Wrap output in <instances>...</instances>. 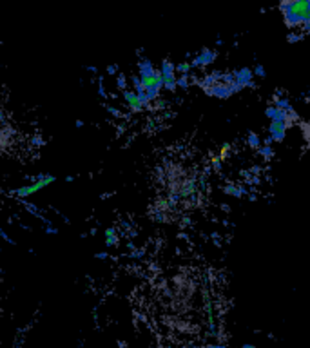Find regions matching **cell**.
Segmentation results:
<instances>
[{
    "instance_id": "1",
    "label": "cell",
    "mask_w": 310,
    "mask_h": 348,
    "mask_svg": "<svg viewBox=\"0 0 310 348\" xmlns=\"http://www.w3.org/2000/svg\"><path fill=\"white\" fill-rule=\"evenodd\" d=\"M57 181V176L55 174H49L47 172V176H45V180L42 181H36V183H29V185H22V187H18V189H13V190H9V196H13V198L17 200H26L29 198L31 194L38 192L40 189H45L47 185H51V183H55Z\"/></svg>"
},
{
    "instance_id": "2",
    "label": "cell",
    "mask_w": 310,
    "mask_h": 348,
    "mask_svg": "<svg viewBox=\"0 0 310 348\" xmlns=\"http://www.w3.org/2000/svg\"><path fill=\"white\" fill-rule=\"evenodd\" d=\"M203 93L207 94V96L220 98V100H229L232 94H236V91H234V87H232V85H227V84H223V82H220V84H216L214 87L205 89Z\"/></svg>"
},
{
    "instance_id": "3",
    "label": "cell",
    "mask_w": 310,
    "mask_h": 348,
    "mask_svg": "<svg viewBox=\"0 0 310 348\" xmlns=\"http://www.w3.org/2000/svg\"><path fill=\"white\" fill-rule=\"evenodd\" d=\"M234 71V76H236V82L241 85H245V89H256V82H254V69L250 67H241V69H232Z\"/></svg>"
},
{
    "instance_id": "4",
    "label": "cell",
    "mask_w": 310,
    "mask_h": 348,
    "mask_svg": "<svg viewBox=\"0 0 310 348\" xmlns=\"http://www.w3.org/2000/svg\"><path fill=\"white\" fill-rule=\"evenodd\" d=\"M124 100H125V104H127V107H129V111L131 113H142L143 111V106L140 104V100H138V94H136V91L134 89H127V91H124Z\"/></svg>"
},
{
    "instance_id": "5",
    "label": "cell",
    "mask_w": 310,
    "mask_h": 348,
    "mask_svg": "<svg viewBox=\"0 0 310 348\" xmlns=\"http://www.w3.org/2000/svg\"><path fill=\"white\" fill-rule=\"evenodd\" d=\"M138 75L142 76V78H152V76L158 75V69H154V66H152V62L149 58L142 57L138 58Z\"/></svg>"
},
{
    "instance_id": "6",
    "label": "cell",
    "mask_w": 310,
    "mask_h": 348,
    "mask_svg": "<svg viewBox=\"0 0 310 348\" xmlns=\"http://www.w3.org/2000/svg\"><path fill=\"white\" fill-rule=\"evenodd\" d=\"M269 134H271L272 138H274V141H283L285 140V136H287V131H288V127H287V124L285 122H271V125H269Z\"/></svg>"
},
{
    "instance_id": "7",
    "label": "cell",
    "mask_w": 310,
    "mask_h": 348,
    "mask_svg": "<svg viewBox=\"0 0 310 348\" xmlns=\"http://www.w3.org/2000/svg\"><path fill=\"white\" fill-rule=\"evenodd\" d=\"M283 22H285V26L292 31V29H296V27H303V24L306 22V17L294 13V11H288V13L283 15Z\"/></svg>"
},
{
    "instance_id": "8",
    "label": "cell",
    "mask_w": 310,
    "mask_h": 348,
    "mask_svg": "<svg viewBox=\"0 0 310 348\" xmlns=\"http://www.w3.org/2000/svg\"><path fill=\"white\" fill-rule=\"evenodd\" d=\"M265 116H267L269 120H271V122H287V118H288V111L278 109V107H276L274 104H271V106H267Z\"/></svg>"
},
{
    "instance_id": "9",
    "label": "cell",
    "mask_w": 310,
    "mask_h": 348,
    "mask_svg": "<svg viewBox=\"0 0 310 348\" xmlns=\"http://www.w3.org/2000/svg\"><path fill=\"white\" fill-rule=\"evenodd\" d=\"M223 192L229 194V196H234V198H243V196H248V190L245 185H234V183H227L225 187H222Z\"/></svg>"
},
{
    "instance_id": "10",
    "label": "cell",
    "mask_w": 310,
    "mask_h": 348,
    "mask_svg": "<svg viewBox=\"0 0 310 348\" xmlns=\"http://www.w3.org/2000/svg\"><path fill=\"white\" fill-rule=\"evenodd\" d=\"M160 71H162V76H164L165 80L167 78H176L174 76V73H176V66H174L171 60H162V64H160Z\"/></svg>"
},
{
    "instance_id": "11",
    "label": "cell",
    "mask_w": 310,
    "mask_h": 348,
    "mask_svg": "<svg viewBox=\"0 0 310 348\" xmlns=\"http://www.w3.org/2000/svg\"><path fill=\"white\" fill-rule=\"evenodd\" d=\"M245 141H247V145L250 147V149H262V138H260V134L254 131H248L247 138H245Z\"/></svg>"
},
{
    "instance_id": "12",
    "label": "cell",
    "mask_w": 310,
    "mask_h": 348,
    "mask_svg": "<svg viewBox=\"0 0 310 348\" xmlns=\"http://www.w3.org/2000/svg\"><path fill=\"white\" fill-rule=\"evenodd\" d=\"M183 198H189L192 194H196V180H187L182 183V190H180Z\"/></svg>"
},
{
    "instance_id": "13",
    "label": "cell",
    "mask_w": 310,
    "mask_h": 348,
    "mask_svg": "<svg viewBox=\"0 0 310 348\" xmlns=\"http://www.w3.org/2000/svg\"><path fill=\"white\" fill-rule=\"evenodd\" d=\"M274 106L278 107V109H283V111H292L294 106H292V102H290V98H274Z\"/></svg>"
},
{
    "instance_id": "14",
    "label": "cell",
    "mask_w": 310,
    "mask_h": 348,
    "mask_svg": "<svg viewBox=\"0 0 310 348\" xmlns=\"http://www.w3.org/2000/svg\"><path fill=\"white\" fill-rule=\"evenodd\" d=\"M257 155L262 156L265 162H272V158H274V149L269 145H263L262 149H257Z\"/></svg>"
},
{
    "instance_id": "15",
    "label": "cell",
    "mask_w": 310,
    "mask_h": 348,
    "mask_svg": "<svg viewBox=\"0 0 310 348\" xmlns=\"http://www.w3.org/2000/svg\"><path fill=\"white\" fill-rule=\"evenodd\" d=\"M127 82H129V78H127V75L125 73H120L118 76H116V89L118 91H127Z\"/></svg>"
},
{
    "instance_id": "16",
    "label": "cell",
    "mask_w": 310,
    "mask_h": 348,
    "mask_svg": "<svg viewBox=\"0 0 310 348\" xmlns=\"http://www.w3.org/2000/svg\"><path fill=\"white\" fill-rule=\"evenodd\" d=\"M96 80H98V82H96V85H98V89H96V91H98V96L102 98V100H107V98H109V94H107L106 85H104V76H102V75H98Z\"/></svg>"
},
{
    "instance_id": "17",
    "label": "cell",
    "mask_w": 310,
    "mask_h": 348,
    "mask_svg": "<svg viewBox=\"0 0 310 348\" xmlns=\"http://www.w3.org/2000/svg\"><path fill=\"white\" fill-rule=\"evenodd\" d=\"M191 71H192L191 62H185V60L176 66V73H182V76H189V75H191Z\"/></svg>"
},
{
    "instance_id": "18",
    "label": "cell",
    "mask_w": 310,
    "mask_h": 348,
    "mask_svg": "<svg viewBox=\"0 0 310 348\" xmlns=\"http://www.w3.org/2000/svg\"><path fill=\"white\" fill-rule=\"evenodd\" d=\"M145 254H147V251H145V247H143V248H136L134 252H129L127 258H129V260L138 261V260H143V258H145Z\"/></svg>"
},
{
    "instance_id": "19",
    "label": "cell",
    "mask_w": 310,
    "mask_h": 348,
    "mask_svg": "<svg viewBox=\"0 0 310 348\" xmlns=\"http://www.w3.org/2000/svg\"><path fill=\"white\" fill-rule=\"evenodd\" d=\"M305 38V35L303 33H294V31H290L287 35V42H290V44H297V42H301V40Z\"/></svg>"
},
{
    "instance_id": "20",
    "label": "cell",
    "mask_w": 310,
    "mask_h": 348,
    "mask_svg": "<svg viewBox=\"0 0 310 348\" xmlns=\"http://www.w3.org/2000/svg\"><path fill=\"white\" fill-rule=\"evenodd\" d=\"M178 89V78H167L165 80V91L169 93H174Z\"/></svg>"
},
{
    "instance_id": "21",
    "label": "cell",
    "mask_w": 310,
    "mask_h": 348,
    "mask_svg": "<svg viewBox=\"0 0 310 348\" xmlns=\"http://www.w3.org/2000/svg\"><path fill=\"white\" fill-rule=\"evenodd\" d=\"M151 216L154 221H160V223H165L167 221V216H165V212L164 211H160V209H156V211L151 212Z\"/></svg>"
},
{
    "instance_id": "22",
    "label": "cell",
    "mask_w": 310,
    "mask_h": 348,
    "mask_svg": "<svg viewBox=\"0 0 310 348\" xmlns=\"http://www.w3.org/2000/svg\"><path fill=\"white\" fill-rule=\"evenodd\" d=\"M106 109H107V113H109V115L113 116V118H124V113H122V111L118 109V107H115V106H106Z\"/></svg>"
},
{
    "instance_id": "23",
    "label": "cell",
    "mask_w": 310,
    "mask_h": 348,
    "mask_svg": "<svg viewBox=\"0 0 310 348\" xmlns=\"http://www.w3.org/2000/svg\"><path fill=\"white\" fill-rule=\"evenodd\" d=\"M178 87L183 89V91H189V87H191L189 76H178Z\"/></svg>"
},
{
    "instance_id": "24",
    "label": "cell",
    "mask_w": 310,
    "mask_h": 348,
    "mask_svg": "<svg viewBox=\"0 0 310 348\" xmlns=\"http://www.w3.org/2000/svg\"><path fill=\"white\" fill-rule=\"evenodd\" d=\"M254 76H257V78H267V71L262 64H256V67H254Z\"/></svg>"
},
{
    "instance_id": "25",
    "label": "cell",
    "mask_w": 310,
    "mask_h": 348,
    "mask_svg": "<svg viewBox=\"0 0 310 348\" xmlns=\"http://www.w3.org/2000/svg\"><path fill=\"white\" fill-rule=\"evenodd\" d=\"M131 84H133L134 91H136V89H140V87H142V85H143L142 76H140V75H131Z\"/></svg>"
},
{
    "instance_id": "26",
    "label": "cell",
    "mask_w": 310,
    "mask_h": 348,
    "mask_svg": "<svg viewBox=\"0 0 310 348\" xmlns=\"http://www.w3.org/2000/svg\"><path fill=\"white\" fill-rule=\"evenodd\" d=\"M29 143H31V145H35V147H42V145H45V140L42 136H38V134H35V136H31Z\"/></svg>"
},
{
    "instance_id": "27",
    "label": "cell",
    "mask_w": 310,
    "mask_h": 348,
    "mask_svg": "<svg viewBox=\"0 0 310 348\" xmlns=\"http://www.w3.org/2000/svg\"><path fill=\"white\" fill-rule=\"evenodd\" d=\"M118 69H120L118 64H109V66H107V69H106V73H107L109 76H118V75H120Z\"/></svg>"
},
{
    "instance_id": "28",
    "label": "cell",
    "mask_w": 310,
    "mask_h": 348,
    "mask_svg": "<svg viewBox=\"0 0 310 348\" xmlns=\"http://www.w3.org/2000/svg\"><path fill=\"white\" fill-rule=\"evenodd\" d=\"M49 209H51V211H53V212H55V214H57V216H58V218H60V220H62V221H64V223H67V225L71 223V220H69V218H67V216H66V214H64V212H60V211H58V209H57V207H53V205H51V207H49Z\"/></svg>"
},
{
    "instance_id": "29",
    "label": "cell",
    "mask_w": 310,
    "mask_h": 348,
    "mask_svg": "<svg viewBox=\"0 0 310 348\" xmlns=\"http://www.w3.org/2000/svg\"><path fill=\"white\" fill-rule=\"evenodd\" d=\"M0 238L4 239V241H8V243H9V245H13V247H17V241H15V239H13V238H9V234H8V232H6V230H4V229H0Z\"/></svg>"
},
{
    "instance_id": "30",
    "label": "cell",
    "mask_w": 310,
    "mask_h": 348,
    "mask_svg": "<svg viewBox=\"0 0 310 348\" xmlns=\"http://www.w3.org/2000/svg\"><path fill=\"white\" fill-rule=\"evenodd\" d=\"M120 245V238L118 236H111V238H106V247H118Z\"/></svg>"
},
{
    "instance_id": "31",
    "label": "cell",
    "mask_w": 310,
    "mask_h": 348,
    "mask_svg": "<svg viewBox=\"0 0 310 348\" xmlns=\"http://www.w3.org/2000/svg\"><path fill=\"white\" fill-rule=\"evenodd\" d=\"M211 167L214 169V172H218V174H222V158H214L213 163H211Z\"/></svg>"
},
{
    "instance_id": "32",
    "label": "cell",
    "mask_w": 310,
    "mask_h": 348,
    "mask_svg": "<svg viewBox=\"0 0 310 348\" xmlns=\"http://www.w3.org/2000/svg\"><path fill=\"white\" fill-rule=\"evenodd\" d=\"M44 234H47V236H57L58 229L55 225H44Z\"/></svg>"
},
{
    "instance_id": "33",
    "label": "cell",
    "mask_w": 310,
    "mask_h": 348,
    "mask_svg": "<svg viewBox=\"0 0 310 348\" xmlns=\"http://www.w3.org/2000/svg\"><path fill=\"white\" fill-rule=\"evenodd\" d=\"M267 169H263L262 165H252V167H250V172H252V176H260V174H262V172H265Z\"/></svg>"
},
{
    "instance_id": "34",
    "label": "cell",
    "mask_w": 310,
    "mask_h": 348,
    "mask_svg": "<svg viewBox=\"0 0 310 348\" xmlns=\"http://www.w3.org/2000/svg\"><path fill=\"white\" fill-rule=\"evenodd\" d=\"M154 107H156V109H167L169 104H167V102H165V100H162V98H160V100H156Z\"/></svg>"
},
{
    "instance_id": "35",
    "label": "cell",
    "mask_w": 310,
    "mask_h": 348,
    "mask_svg": "<svg viewBox=\"0 0 310 348\" xmlns=\"http://www.w3.org/2000/svg\"><path fill=\"white\" fill-rule=\"evenodd\" d=\"M94 258H96V260H111V256L107 254V252H96V254H94Z\"/></svg>"
},
{
    "instance_id": "36",
    "label": "cell",
    "mask_w": 310,
    "mask_h": 348,
    "mask_svg": "<svg viewBox=\"0 0 310 348\" xmlns=\"http://www.w3.org/2000/svg\"><path fill=\"white\" fill-rule=\"evenodd\" d=\"M84 69L87 71V73H91V75L98 76V67L96 66H84Z\"/></svg>"
},
{
    "instance_id": "37",
    "label": "cell",
    "mask_w": 310,
    "mask_h": 348,
    "mask_svg": "<svg viewBox=\"0 0 310 348\" xmlns=\"http://www.w3.org/2000/svg\"><path fill=\"white\" fill-rule=\"evenodd\" d=\"M288 120H292V122H297V120H299V115H297L296 111H288Z\"/></svg>"
},
{
    "instance_id": "38",
    "label": "cell",
    "mask_w": 310,
    "mask_h": 348,
    "mask_svg": "<svg viewBox=\"0 0 310 348\" xmlns=\"http://www.w3.org/2000/svg\"><path fill=\"white\" fill-rule=\"evenodd\" d=\"M272 143H274V138H272L271 134H267V136H265V140H263V145H269V147H272Z\"/></svg>"
},
{
    "instance_id": "39",
    "label": "cell",
    "mask_w": 310,
    "mask_h": 348,
    "mask_svg": "<svg viewBox=\"0 0 310 348\" xmlns=\"http://www.w3.org/2000/svg\"><path fill=\"white\" fill-rule=\"evenodd\" d=\"M274 98H285V89H281V87H278L274 91Z\"/></svg>"
},
{
    "instance_id": "40",
    "label": "cell",
    "mask_w": 310,
    "mask_h": 348,
    "mask_svg": "<svg viewBox=\"0 0 310 348\" xmlns=\"http://www.w3.org/2000/svg\"><path fill=\"white\" fill-rule=\"evenodd\" d=\"M125 247H127V251H129V252H134V251H136V245H134L133 239H129L127 245H125Z\"/></svg>"
},
{
    "instance_id": "41",
    "label": "cell",
    "mask_w": 310,
    "mask_h": 348,
    "mask_svg": "<svg viewBox=\"0 0 310 348\" xmlns=\"http://www.w3.org/2000/svg\"><path fill=\"white\" fill-rule=\"evenodd\" d=\"M301 33H303V35H310V22H305V24H303Z\"/></svg>"
},
{
    "instance_id": "42",
    "label": "cell",
    "mask_w": 310,
    "mask_h": 348,
    "mask_svg": "<svg viewBox=\"0 0 310 348\" xmlns=\"http://www.w3.org/2000/svg\"><path fill=\"white\" fill-rule=\"evenodd\" d=\"M124 132H125V125H118V127H116V138H120Z\"/></svg>"
},
{
    "instance_id": "43",
    "label": "cell",
    "mask_w": 310,
    "mask_h": 348,
    "mask_svg": "<svg viewBox=\"0 0 310 348\" xmlns=\"http://www.w3.org/2000/svg\"><path fill=\"white\" fill-rule=\"evenodd\" d=\"M138 236V232H136V229H131V230H127V238L129 239H134Z\"/></svg>"
},
{
    "instance_id": "44",
    "label": "cell",
    "mask_w": 310,
    "mask_h": 348,
    "mask_svg": "<svg viewBox=\"0 0 310 348\" xmlns=\"http://www.w3.org/2000/svg\"><path fill=\"white\" fill-rule=\"evenodd\" d=\"M213 171H214V169H213V167H209V165H207V167L203 169V178L211 176V172H213Z\"/></svg>"
},
{
    "instance_id": "45",
    "label": "cell",
    "mask_w": 310,
    "mask_h": 348,
    "mask_svg": "<svg viewBox=\"0 0 310 348\" xmlns=\"http://www.w3.org/2000/svg\"><path fill=\"white\" fill-rule=\"evenodd\" d=\"M182 225H183V227H191V225H192V220H191V218H183Z\"/></svg>"
},
{
    "instance_id": "46",
    "label": "cell",
    "mask_w": 310,
    "mask_h": 348,
    "mask_svg": "<svg viewBox=\"0 0 310 348\" xmlns=\"http://www.w3.org/2000/svg\"><path fill=\"white\" fill-rule=\"evenodd\" d=\"M178 238H180V239H185L187 243H191V238H189V236H187V234H183V232H180V234H178Z\"/></svg>"
},
{
    "instance_id": "47",
    "label": "cell",
    "mask_w": 310,
    "mask_h": 348,
    "mask_svg": "<svg viewBox=\"0 0 310 348\" xmlns=\"http://www.w3.org/2000/svg\"><path fill=\"white\" fill-rule=\"evenodd\" d=\"M222 225H223V227H232V229L236 227V223H231L229 220H222Z\"/></svg>"
},
{
    "instance_id": "48",
    "label": "cell",
    "mask_w": 310,
    "mask_h": 348,
    "mask_svg": "<svg viewBox=\"0 0 310 348\" xmlns=\"http://www.w3.org/2000/svg\"><path fill=\"white\" fill-rule=\"evenodd\" d=\"M113 194H115V192H104V194H100V200H107V198H111Z\"/></svg>"
},
{
    "instance_id": "49",
    "label": "cell",
    "mask_w": 310,
    "mask_h": 348,
    "mask_svg": "<svg viewBox=\"0 0 310 348\" xmlns=\"http://www.w3.org/2000/svg\"><path fill=\"white\" fill-rule=\"evenodd\" d=\"M220 209H222L223 212H231V207H229L227 203H222V205H220Z\"/></svg>"
},
{
    "instance_id": "50",
    "label": "cell",
    "mask_w": 310,
    "mask_h": 348,
    "mask_svg": "<svg viewBox=\"0 0 310 348\" xmlns=\"http://www.w3.org/2000/svg\"><path fill=\"white\" fill-rule=\"evenodd\" d=\"M20 229H24V230H29V232H31V230H33V227H31V225L20 223Z\"/></svg>"
},
{
    "instance_id": "51",
    "label": "cell",
    "mask_w": 310,
    "mask_h": 348,
    "mask_svg": "<svg viewBox=\"0 0 310 348\" xmlns=\"http://www.w3.org/2000/svg\"><path fill=\"white\" fill-rule=\"evenodd\" d=\"M75 125H76V129H82L84 127V120H76Z\"/></svg>"
},
{
    "instance_id": "52",
    "label": "cell",
    "mask_w": 310,
    "mask_h": 348,
    "mask_svg": "<svg viewBox=\"0 0 310 348\" xmlns=\"http://www.w3.org/2000/svg\"><path fill=\"white\" fill-rule=\"evenodd\" d=\"M247 198H248V202H256V200H257V194H248V196H247Z\"/></svg>"
},
{
    "instance_id": "53",
    "label": "cell",
    "mask_w": 310,
    "mask_h": 348,
    "mask_svg": "<svg viewBox=\"0 0 310 348\" xmlns=\"http://www.w3.org/2000/svg\"><path fill=\"white\" fill-rule=\"evenodd\" d=\"M216 45H218V47H222V45H223V38H222V36H218V38H216Z\"/></svg>"
},
{
    "instance_id": "54",
    "label": "cell",
    "mask_w": 310,
    "mask_h": 348,
    "mask_svg": "<svg viewBox=\"0 0 310 348\" xmlns=\"http://www.w3.org/2000/svg\"><path fill=\"white\" fill-rule=\"evenodd\" d=\"M143 51H145L143 47H138V49H136V55H138L140 58H142V57H143Z\"/></svg>"
},
{
    "instance_id": "55",
    "label": "cell",
    "mask_w": 310,
    "mask_h": 348,
    "mask_svg": "<svg viewBox=\"0 0 310 348\" xmlns=\"http://www.w3.org/2000/svg\"><path fill=\"white\" fill-rule=\"evenodd\" d=\"M96 234H98V229H96V227H93V229L89 230V236H96Z\"/></svg>"
},
{
    "instance_id": "56",
    "label": "cell",
    "mask_w": 310,
    "mask_h": 348,
    "mask_svg": "<svg viewBox=\"0 0 310 348\" xmlns=\"http://www.w3.org/2000/svg\"><path fill=\"white\" fill-rule=\"evenodd\" d=\"M211 239H222L218 232H211Z\"/></svg>"
},
{
    "instance_id": "57",
    "label": "cell",
    "mask_w": 310,
    "mask_h": 348,
    "mask_svg": "<svg viewBox=\"0 0 310 348\" xmlns=\"http://www.w3.org/2000/svg\"><path fill=\"white\" fill-rule=\"evenodd\" d=\"M151 270H152V272H158L160 267H158V265H156V263H152V265H151Z\"/></svg>"
},
{
    "instance_id": "58",
    "label": "cell",
    "mask_w": 310,
    "mask_h": 348,
    "mask_svg": "<svg viewBox=\"0 0 310 348\" xmlns=\"http://www.w3.org/2000/svg\"><path fill=\"white\" fill-rule=\"evenodd\" d=\"M66 181H67V183H71V181H75V176H71V174H69V176H66Z\"/></svg>"
},
{
    "instance_id": "59",
    "label": "cell",
    "mask_w": 310,
    "mask_h": 348,
    "mask_svg": "<svg viewBox=\"0 0 310 348\" xmlns=\"http://www.w3.org/2000/svg\"><path fill=\"white\" fill-rule=\"evenodd\" d=\"M174 102H176V104H178V106H182V104H183V100H182V98H174Z\"/></svg>"
},
{
    "instance_id": "60",
    "label": "cell",
    "mask_w": 310,
    "mask_h": 348,
    "mask_svg": "<svg viewBox=\"0 0 310 348\" xmlns=\"http://www.w3.org/2000/svg\"><path fill=\"white\" fill-rule=\"evenodd\" d=\"M243 348H256V346H254V344H250V343H245Z\"/></svg>"
},
{
    "instance_id": "61",
    "label": "cell",
    "mask_w": 310,
    "mask_h": 348,
    "mask_svg": "<svg viewBox=\"0 0 310 348\" xmlns=\"http://www.w3.org/2000/svg\"><path fill=\"white\" fill-rule=\"evenodd\" d=\"M306 22H310V15H308V18H306Z\"/></svg>"
}]
</instances>
